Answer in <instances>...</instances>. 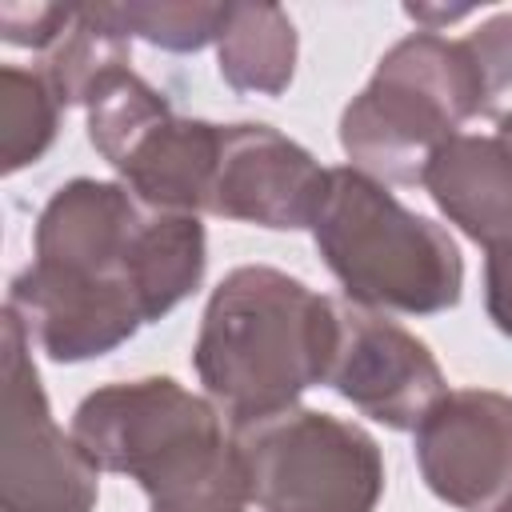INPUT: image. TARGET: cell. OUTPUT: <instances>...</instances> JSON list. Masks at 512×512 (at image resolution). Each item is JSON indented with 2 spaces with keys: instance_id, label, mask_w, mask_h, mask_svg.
I'll list each match as a JSON object with an SVG mask.
<instances>
[{
  "instance_id": "obj_2",
  "label": "cell",
  "mask_w": 512,
  "mask_h": 512,
  "mask_svg": "<svg viewBox=\"0 0 512 512\" xmlns=\"http://www.w3.org/2000/svg\"><path fill=\"white\" fill-rule=\"evenodd\" d=\"M36 268L128 296L144 320L172 312L204 276V228L192 212L144 204L128 184L72 180L36 220Z\"/></svg>"
},
{
  "instance_id": "obj_10",
  "label": "cell",
  "mask_w": 512,
  "mask_h": 512,
  "mask_svg": "<svg viewBox=\"0 0 512 512\" xmlns=\"http://www.w3.org/2000/svg\"><path fill=\"white\" fill-rule=\"evenodd\" d=\"M336 308L340 340L328 368V384L364 416L400 432H416L428 408L448 396L436 356L424 340H416L384 312L360 308L352 300H336Z\"/></svg>"
},
{
  "instance_id": "obj_19",
  "label": "cell",
  "mask_w": 512,
  "mask_h": 512,
  "mask_svg": "<svg viewBox=\"0 0 512 512\" xmlns=\"http://www.w3.org/2000/svg\"><path fill=\"white\" fill-rule=\"evenodd\" d=\"M484 304L492 324L512 336V244H496L488 248L484 260Z\"/></svg>"
},
{
  "instance_id": "obj_21",
  "label": "cell",
  "mask_w": 512,
  "mask_h": 512,
  "mask_svg": "<svg viewBox=\"0 0 512 512\" xmlns=\"http://www.w3.org/2000/svg\"><path fill=\"white\" fill-rule=\"evenodd\" d=\"M496 512H512V496H508V500H504V504H500Z\"/></svg>"
},
{
  "instance_id": "obj_16",
  "label": "cell",
  "mask_w": 512,
  "mask_h": 512,
  "mask_svg": "<svg viewBox=\"0 0 512 512\" xmlns=\"http://www.w3.org/2000/svg\"><path fill=\"white\" fill-rule=\"evenodd\" d=\"M100 16L120 36H140L168 52H196L220 40L228 4H104Z\"/></svg>"
},
{
  "instance_id": "obj_14",
  "label": "cell",
  "mask_w": 512,
  "mask_h": 512,
  "mask_svg": "<svg viewBox=\"0 0 512 512\" xmlns=\"http://www.w3.org/2000/svg\"><path fill=\"white\" fill-rule=\"evenodd\" d=\"M128 68V36H120L100 8H72L68 24L44 52V80L60 96V104L92 100L104 76Z\"/></svg>"
},
{
  "instance_id": "obj_12",
  "label": "cell",
  "mask_w": 512,
  "mask_h": 512,
  "mask_svg": "<svg viewBox=\"0 0 512 512\" xmlns=\"http://www.w3.org/2000/svg\"><path fill=\"white\" fill-rule=\"evenodd\" d=\"M420 184L476 244H512V152L496 132L452 136L432 156Z\"/></svg>"
},
{
  "instance_id": "obj_8",
  "label": "cell",
  "mask_w": 512,
  "mask_h": 512,
  "mask_svg": "<svg viewBox=\"0 0 512 512\" xmlns=\"http://www.w3.org/2000/svg\"><path fill=\"white\" fill-rule=\"evenodd\" d=\"M24 324L4 308V424H0V512H92L100 468L64 432L28 356Z\"/></svg>"
},
{
  "instance_id": "obj_6",
  "label": "cell",
  "mask_w": 512,
  "mask_h": 512,
  "mask_svg": "<svg viewBox=\"0 0 512 512\" xmlns=\"http://www.w3.org/2000/svg\"><path fill=\"white\" fill-rule=\"evenodd\" d=\"M252 512H372L384 492L376 440L340 416L288 408L232 428Z\"/></svg>"
},
{
  "instance_id": "obj_20",
  "label": "cell",
  "mask_w": 512,
  "mask_h": 512,
  "mask_svg": "<svg viewBox=\"0 0 512 512\" xmlns=\"http://www.w3.org/2000/svg\"><path fill=\"white\" fill-rule=\"evenodd\" d=\"M496 136L508 144V152H512V112H504L500 120H496Z\"/></svg>"
},
{
  "instance_id": "obj_13",
  "label": "cell",
  "mask_w": 512,
  "mask_h": 512,
  "mask_svg": "<svg viewBox=\"0 0 512 512\" xmlns=\"http://www.w3.org/2000/svg\"><path fill=\"white\" fill-rule=\"evenodd\" d=\"M216 56L220 76L236 92L280 96L296 64V28L276 4H228Z\"/></svg>"
},
{
  "instance_id": "obj_3",
  "label": "cell",
  "mask_w": 512,
  "mask_h": 512,
  "mask_svg": "<svg viewBox=\"0 0 512 512\" xmlns=\"http://www.w3.org/2000/svg\"><path fill=\"white\" fill-rule=\"evenodd\" d=\"M308 228L328 272L360 308L432 316L460 300L464 260L448 228L404 208L352 164L328 168Z\"/></svg>"
},
{
  "instance_id": "obj_15",
  "label": "cell",
  "mask_w": 512,
  "mask_h": 512,
  "mask_svg": "<svg viewBox=\"0 0 512 512\" xmlns=\"http://www.w3.org/2000/svg\"><path fill=\"white\" fill-rule=\"evenodd\" d=\"M60 96L44 80V72L4 64L0 72V160L4 172H16L44 156L56 136Z\"/></svg>"
},
{
  "instance_id": "obj_9",
  "label": "cell",
  "mask_w": 512,
  "mask_h": 512,
  "mask_svg": "<svg viewBox=\"0 0 512 512\" xmlns=\"http://www.w3.org/2000/svg\"><path fill=\"white\" fill-rule=\"evenodd\" d=\"M424 484L460 512H496L512 496V396L456 388L416 424Z\"/></svg>"
},
{
  "instance_id": "obj_7",
  "label": "cell",
  "mask_w": 512,
  "mask_h": 512,
  "mask_svg": "<svg viewBox=\"0 0 512 512\" xmlns=\"http://www.w3.org/2000/svg\"><path fill=\"white\" fill-rule=\"evenodd\" d=\"M88 136L152 208L204 212L224 124L184 120L132 68H116L88 100Z\"/></svg>"
},
{
  "instance_id": "obj_5",
  "label": "cell",
  "mask_w": 512,
  "mask_h": 512,
  "mask_svg": "<svg viewBox=\"0 0 512 512\" xmlns=\"http://www.w3.org/2000/svg\"><path fill=\"white\" fill-rule=\"evenodd\" d=\"M72 436L100 472L132 476L148 492V508L240 472V452L224 432L220 408L172 376L96 388L80 400Z\"/></svg>"
},
{
  "instance_id": "obj_11",
  "label": "cell",
  "mask_w": 512,
  "mask_h": 512,
  "mask_svg": "<svg viewBox=\"0 0 512 512\" xmlns=\"http://www.w3.org/2000/svg\"><path fill=\"white\" fill-rule=\"evenodd\" d=\"M328 168L268 124H224L208 188L212 216L260 228H304L320 204Z\"/></svg>"
},
{
  "instance_id": "obj_18",
  "label": "cell",
  "mask_w": 512,
  "mask_h": 512,
  "mask_svg": "<svg viewBox=\"0 0 512 512\" xmlns=\"http://www.w3.org/2000/svg\"><path fill=\"white\" fill-rule=\"evenodd\" d=\"M72 8L56 4H0V32L8 44H24L32 52H48Z\"/></svg>"
},
{
  "instance_id": "obj_17",
  "label": "cell",
  "mask_w": 512,
  "mask_h": 512,
  "mask_svg": "<svg viewBox=\"0 0 512 512\" xmlns=\"http://www.w3.org/2000/svg\"><path fill=\"white\" fill-rule=\"evenodd\" d=\"M464 48L472 52V64L480 72L484 116L500 120L504 112H512V12L484 20L464 36Z\"/></svg>"
},
{
  "instance_id": "obj_1",
  "label": "cell",
  "mask_w": 512,
  "mask_h": 512,
  "mask_svg": "<svg viewBox=\"0 0 512 512\" xmlns=\"http://www.w3.org/2000/svg\"><path fill=\"white\" fill-rule=\"evenodd\" d=\"M340 340V308L304 280L244 264L228 272L200 320L192 348L208 400L232 428L296 408L312 384H328Z\"/></svg>"
},
{
  "instance_id": "obj_4",
  "label": "cell",
  "mask_w": 512,
  "mask_h": 512,
  "mask_svg": "<svg viewBox=\"0 0 512 512\" xmlns=\"http://www.w3.org/2000/svg\"><path fill=\"white\" fill-rule=\"evenodd\" d=\"M484 112L480 72L464 40L412 32L392 44L364 92L340 116V144L352 168L380 184H420L432 156Z\"/></svg>"
}]
</instances>
